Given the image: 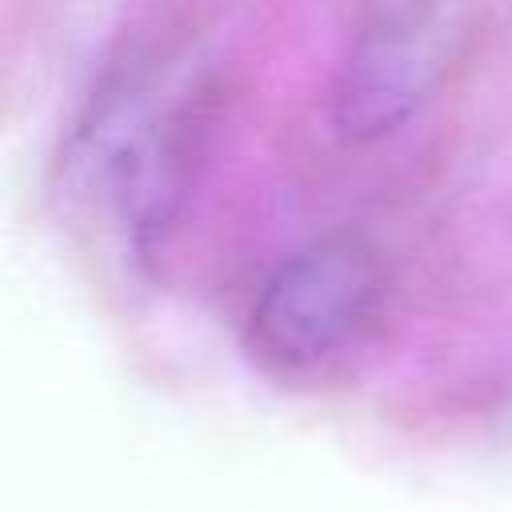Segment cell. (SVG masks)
Here are the masks:
<instances>
[{
    "mask_svg": "<svg viewBox=\"0 0 512 512\" xmlns=\"http://www.w3.org/2000/svg\"><path fill=\"white\" fill-rule=\"evenodd\" d=\"M384 300L388 272L364 240H312L284 256L256 288L248 348L276 372L320 368L376 328Z\"/></svg>",
    "mask_w": 512,
    "mask_h": 512,
    "instance_id": "obj_2",
    "label": "cell"
},
{
    "mask_svg": "<svg viewBox=\"0 0 512 512\" xmlns=\"http://www.w3.org/2000/svg\"><path fill=\"white\" fill-rule=\"evenodd\" d=\"M204 96L208 80L188 56L136 52L96 92L72 140L76 192L136 252H148L188 192L204 140Z\"/></svg>",
    "mask_w": 512,
    "mask_h": 512,
    "instance_id": "obj_1",
    "label": "cell"
},
{
    "mask_svg": "<svg viewBox=\"0 0 512 512\" xmlns=\"http://www.w3.org/2000/svg\"><path fill=\"white\" fill-rule=\"evenodd\" d=\"M464 36V0H372L332 80L336 128L376 140L408 124L448 80Z\"/></svg>",
    "mask_w": 512,
    "mask_h": 512,
    "instance_id": "obj_3",
    "label": "cell"
}]
</instances>
